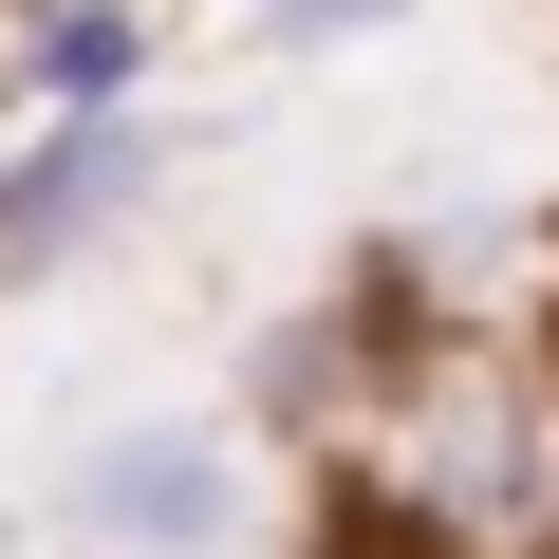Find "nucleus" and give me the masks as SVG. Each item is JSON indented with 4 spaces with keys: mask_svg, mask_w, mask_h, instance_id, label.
Masks as SVG:
<instances>
[{
    "mask_svg": "<svg viewBox=\"0 0 559 559\" xmlns=\"http://www.w3.org/2000/svg\"><path fill=\"white\" fill-rule=\"evenodd\" d=\"M373 485L448 559H540L559 540V373L522 355H411L373 411Z\"/></svg>",
    "mask_w": 559,
    "mask_h": 559,
    "instance_id": "nucleus-1",
    "label": "nucleus"
},
{
    "mask_svg": "<svg viewBox=\"0 0 559 559\" xmlns=\"http://www.w3.org/2000/svg\"><path fill=\"white\" fill-rule=\"evenodd\" d=\"M242 503H261V466H242V429H224V411H150V429L75 448V485H57V522H75V540H112V559H224V540H242Z\"/></svg>",
    "mask_w": 559,
    "mask_h": 559,
    "instance_id": "nucleus-2",
    "label": "nucleus"
},
{
    "mask_svg": "<svg viewBox=\"0 0 559 559\" xmlns=\"http://www.w3.org/2000/svg\"><path fill=\"white\" fill-rule=\"evenodd\" d=\"M187 150L150 112H38V150H0V280H57L75 242H112Z\"/></svg>",
    "mask_w": 559,
    "mask_h": 559,
    "instance_id": "nucleus-3",
    "label": "nucleus"
},
{
    "mask_svg": "<svg viewBox=\"0 0 559 559\" xmlns=\"http://www.w3.org/2000/svg\"><path fill=\"white\" fill-rule=\"evenodd\" d=\"M20 112H150V0H20Z\"/></svg>",
    "mask_w": 559,
    "mask_h": 559,
    "instance_id": "nucleus-4",
    "label": "nucleus"
},
{
    "mask_svg": "<svg viewBox=\"0 0 559 559\" xmlns=\"http://www.w3.org/2000/svg\"><path fill=\"white\" fill-rule=\"evenodd\" d=\"M336 20H392V0H280V38H336Z\"/></svg>",
    "mask_w": 559,
    "mask_h": 559,
    "instance_id": "nucleus-5",
    "label": "nucleus"
},
{
    "mask_svg": "<svg viewBox=\"0 0 559 559\" xmlns=\"http://www.w3.org/2000/svg\"><path fill=\"white\" fill-rule=\"evenodd\" d=\"M0 131H20V38H0Z\"/></svg>",
    "mask_w": 559,
    "mask_h": 559,
    "instance_id": "nucleus-6",
    "label": "nucleus"
}]
</instances>
